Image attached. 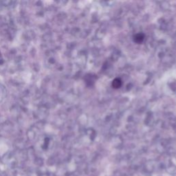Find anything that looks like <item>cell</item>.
I'll return each mask as SVG.
<instances>
[{"instance_id":"cell-2","label":"cell","mask_w":176,"mask_h":176,"mask_svg":"<svg viewBox=\"0 0 176 176\" xmlns=\"http://www.w3.org/2000/svg\"><path fill=\"white\" fill-rule=\"evenodd\" d=\"M144 40V35L142 34H138L134 37V41L137 43H141Z\"/></svg>"},{"instance_id":"cell-1","label":"cell","mask_w":176,"mask_h":176,"mask_svg":"<svg viewBox=\"0 0 176 176\" xmlns=\"http://www.w3.org/2000/svg\"><path fill=\"white\" fill-rule=\"evenodd\" d=\"M121 85H122V81L120 79H116L113 81L112 86H113L114 88L118 89L119 88H121Z\"/></svg>"}]
</instances>
